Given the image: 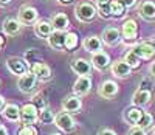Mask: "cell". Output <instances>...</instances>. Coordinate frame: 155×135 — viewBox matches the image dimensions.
Instances as JSON below:
<instances>
[{"instance_id": "cell-22", "label": "cell", "mask_w": 155, "mask_h": 135, "mask_svg": "<svg viewBox=\"0 0 155 135\" xmlns=\"http://www.w3.org/2000/svg\"><path fill=\"white\" fill-rule=\"evenodd\" d=\"M48 42L53 48H64V44H65V34H62V31H53L48 37Z\"/></svg>"}, {"instance_id": "cell-31", "label": "cell", "mask_w": 155, "mask_h": 135, "mask_svg": "<svg viewBox=\"0 0 155 135\" xmlns=\"http://www.w3.org/2000/svg\"><path fill=\"white\" fill-rule=\"evenodd\" d=\"M17 135H37V130H36V127H33V126H23V127L17 132Z\"/></svg>"}, {"instance_id": "cell-33", "label": "cell", "mask_w": 155, "mask_h": 135, "mask_svg": "<svg viewBox=\"0 0 155 135\" xmlns=\"http://www.w3.org/2000/svg\"><path fill=\"white\" fill-rule=\"evenodd\" d=\"M98 8H99V14L102 17H110V3L104 6H98Z\"/></svg>"}, {"instance_id": "cell-2", "label": "cell", "mask_w": 155, "mask_h": 135, "mask_svg": "<svg viewBox=\"0 0 155 135\" xmlns=\"http://www.w3.org/2000/svg\"><path fill=\"white\" fill-rule=\"evenodd\" d=\"M39 120V112H37V107L34 104H25L20 110V121L23 124H33Z\"/></svg>"}, {"instance_id": "cell-6", "label": "cell", "mask_w": 155, "mask_h": 135, "mask_svg": "<svg viewBox=\"0 0 155 135\" xmlns=\"http://www.w3.org/2000/svg\"><path fill=\"white\" fill-rule=\"evenodd\" d=\"M90 87H92V81H90L88 76H79L78 78V81L74 83L73 86V92L76 93V95H87V93L90 92Z\"/></svg>"}, {"instance_id": "cell-37", "label": "cell", "mask_w": 155, "mask_h": 135, "mask_svg": "<svg viewBox=\"0 0 155 135\" xmlns=\"http://www.w3.org/2000/svg\"><path fill=\"white\" fill-rule=\"evenodd\" d=\"M0 135H8L6 127H5V126H2V124H0Z\"/></svg>"}, {"instance_id": "cell-13", "label": "cell", "mask_w": 155, "mask_h": 135, "mask_svg": "<svg viewBox=\"0 0 155 135\" xmlns=\"http://www.w3.org/2000/svg\"><path fill=\"white\" fill-rule=\"evenodd\" d=\"M37 19V11L36 8H31V6H23L20 11H19V20L22 23H33L36 22Z\"/></svg>"}, {"instance_id": "cell-8", "label": "cell", "mask_w": 155, "mask_h": 135, "mask_svg": "<svg viewBox=\"0 0 155 135\" xmlns=\"http://www.w3.org/2000/svg\"><path fill=\"white\" fill-rule=\"evenodd\" d=\"M92 64H93L95 69L104 70V69H107L109 64H110V58H109L107 53L98 51V53H93V56H92Z\"/></svg>"}, {"instance_id": "cell-21", "label": "cell", "mask_w": 155, "mask_h": 135, "mask_svg": "<svg viewBox=\"0 0 155 135\" xmlns=\"http://www.w3.org/2000/svg\"><path fill=\"white\" fill-rule=\"evenodd\" d=\"M3 116L9 121H19L20 120V110L16 104H6L3 107Z\"/></svg>"}, {"instance_id": "cell-3", "label": "cell", "mask_w": 155, "mask_h": 135, "mask_svg": "<svg viewBox=\"0 0 155 135\" xmlns=\"http://www.w3.org/2000/svg\"><path fill=\"white\" fill-rule=\"evenodd\" d=\"M54 123H56V126L61 129V130H64V132H71L73 129H74V120H73V116L68 113V112H59L56 116H54Z\"/></svg>"}, {"instance_id": "cell-29", "label": "cell", "mask_w": 155, "mask_h": 135, "mask_svg": "<svg viewBox=\"0 0 155 135\" xmlns=\"http://www.w3.org/2000/svg\"><path fill=\"white\" fill-rule=\"evenodd\" d=\"M152 121H153L152 115L147 113V112H143V116H141V120L138 121L137 126H140L141 129H149V127L152 126Z\"/></svg>"}, {"instance_id": "cell-43", "label": "cell", "mask_w": 155, "mask_h": 135, "mask_svg": "<svg viewBox=\"0 0 155 135\" xmlns=\"http://www.w3.org/2000/svg\"><path fill=\"white\" fill-rule=\"evenodd\" d=\"M153 135H155V129H153Z\"/></svg>"}, {"instance_id": "cell-26", "label": "cell", "mask_w": 155, "mask_h": 135, "mask_svg": "<svg viewBox=\"0 0 155 135\" xmlns=\"http://www.w3.org/2000/svg\"><path fill=\"white\" fill-rule=\"evenodd\" d=\"M124 11H126V8L120 3V2H110V16H115V17H120V16H123L124 14Z\"/></svg>"}, {"instance_id": "cell-34", "label": "cell", "mask_w": 155, "mask_h": 135, "mask_svg": "<svg viewBox=\"0 0 155 135\" xmlns=\"http://www.w3.org/2000/svg\"><path fill=\"white\" fill-rule=\"evenodd\" d=\"M116 2H120L124 8H130V6H134L137 3V0H116Z\"/></svg>"}, {"instance_id": "cell-41", "label": "cell", "mask_w": 155, "mask_h": 135, "mask_svg": "<svg viewBox=\"0 0 155 135\" xmlns=\"http://www.w3.org/2000/svg\"><path fill=\"white\" fill-rule=\"evenodd\" d=\"M58 2H59V3H64V5H65V3H70L71 0H58Z\"/></svg>"}, {"instance_id": "cell-25", "label": "cell", "mask_w": 155, "mask_h": 135, "mask_svg": "<svg viewBox=\"0 0 155 135\" xmlns=\"http://www.w3.org/2000/svg\"><path fill=\"white\" fill-rule=\"evenodd\" d=\"M141 116H143V112H141L140 109H137V107H132V109H129L126 112V120L129 121L130 124H138V121L141 120Z\"/></svg>"}, {"instance_id": "cell-38", "label": "cell", "mask_w": 155, "mask_h": 135, "mask_svg": "<svg viewBox=\"0 0 155 135\" xmlns=\"http://www.w3.org/2000/svg\"><path fill=\"white\" fill-rule=\"evenodd\" d=\"M11 2V0H0V5H2V6H5V5H8Z\"/></svg>"}, {"instance_id": "cell-40", "label": "cell", "mask_w": 155, "mask_h": 135, "mask_svg": "<svg viewBox=\"0 0 155 135\" xmlns=\"http://www.w3.org/2000/svg\"><path fill=\"white\" fill-rule=\"evenodd\" d=\"M3 104H5V100H3V96H0V109L3 107Z\"/></svg>"}, {"instance_id": "cell-19", "label": "cell", "mask_w": 155, "mask_h": 135, "mask_svg": "<svg viewBox=\"0 0 155 135\" xmlns=\"http://www.w3.org/2000/svg\"><path fill=\"white\" fill-rule=\"evenodd\" d=\"M20 20H16V19H6L3 22V31L5 34L8 36H16L19 31H20Z\"/></svg>"}, {"instance_id": "cell-14", "label": "cell", "mask_w": 155, "mask_h": 135, "mask_svg": "<svg viewBox=\"0 0 155 135\" xmlns=\"http://www.w3.org/2000/svg\"><path fill=\"white\" fill-rule=\"evenodd\" d=\"M82 107V103L78 96H67L62 101V109L64 112H78Z\"/></svg>"}, {"instance_id": "cell-17", "label": "cell", "mask_w": 155, "mask_h": 135, "mask_svg": "<svg viewBox=\"0 0 155 135\" xmlns=\"http://www.w3.org/2000/svg\"><path fill=\"white\" fill-rule=\"evenodd\" d=\"M152 100V93H150V90H141V89H138L137 92H135V95H134V104L135 106H146V104H149V101Z\"/></svg>"}, {"instance_id": "cell-16", "label": "cell", "mask_w": 155, "mask_h": 135, "mask_svg": "<svg viewBox=\"0 0 155 135\" xmlns=\"http://www.w3.org/2000/svg\"><path fill=\"white\" fill-rule=\"evenodd\" d=\"M31 73H34L37 79H48L51 76L50 67L47 64H42V62H36L31 69Z\"/></svg>"}, {"instance_id": "cell-5", "label": "cell", "mask_w": 155, "mask_h": 135, "mask_svg": "<svg viewBox=\"0 0 155 135\" xmlns=\"http://www.w3.org/2000/svg\"><path fill=\"white\" fill-rule=\"evenodd\" d=\"M132 51L140 58V59H152L155 56V47L152 44H140L132 48Z\"/></svg>"}, {"instance_id": "cell-4", "label": "cell", "mask_w": 155, "mask_h": 135, "mask_svg": "<svg viewBox=\"0 0 155 135\" xmlns=\"http://www.w3.org/2000/svg\"><path fill=\"white\" fill-rule=\"evenodd\" d=\"M36 81H37L36 75L30 72V73H25V75H22V76L19 78L17 86H19V89H20L22 92L30 93V92H33L34 87H36Z\"/></svg>"}, {"instance_id": "cell-36", "label": "cell", "mask_w": 155, "mask_h": 135, "mask_svg": "<svg viewBox=\"0 0 155 135\" xmlns=\"http://www.w3.org/2000/svg\"><path fill=\"white\" fill-rule=\"evenodd\" d=\"M95 2L98 3V6H104V5H109L110 0H95Z\"/></svg>"}, {"instance_id": "cell-15", "label": "cell", "mask_w": 155, "mask_h": 135, "mask_svg": "<svg viewBox=\"0 0 155 135\" xmlns=\"http://www.w3.org/2000/svg\"><path fill=\"white\" fill-rule=\"evenodd\" d=\"M34 31L39 37H50V34L54 31V28H53V25H51V22L41 20L34 25Z\"/></svg>"}, {"instance_id": "cell-11", "label": "cell", "mask_w": 155, "mask_h": 135, "mask_svg": "<svg viewBox=\"0 0 155 135\" xmlns=\"http://www.w3.org/2000/svg\"><path fill=\"white\" fill-rule=\"evenodd\" d=\"M130 65H129L126 61H116L112 65V73L118 78H127L130 75Z\"/></svg>"}, {"instance_id": "cell-20", "label": "cell", "mask_w": 155, "mask_h": 135, "mask_svg": "<svg viewBox=\"0 0 155 135\" xmlns=\"http://www.w3.org/2000/svg\"><path fill=\"white\" fill-rule=\"evenodd\" d=\"M101 47H102V40L98 36H90L84 40V48L87 51L98 53V51H101Z\"/></svg>"}, {"instance_id": "cell-27", "label": "cell", "mask_w": 155, "mask_h": 135, "mask_svg": "<svg viewBox=\"0 0 155 135\" xmlns=\"http://www.w3.org/2000/svg\"><path fill=\"white\" fill-rule=\"evenodd\" d=\"M78 45V36L74 33H67L65 34V44H64V48L67 50H73Z\"/></svg>"}, {"instance_id": "cell-18", "label": "cell", "mask_w": 155, "mask_h": 135, "mask_svg": "<svg viewBox=\"0 0 155 135\" xmlns=\"http://www.w3.org/2000/svg\"><path fill=\"white\" fill-rule=\"evenodd\" d=\"M51 25H53V28L56 31H64L70 25V22H68V17L65 14L59 12V14H54L53 16V19H51Z\"/></svg>"}, {"instance_id": "cell-24", "label": "cell", "mask_w": 155, "mask_h": 135, "mask_svg": "<svg viewBox=\"0 0 155 135\" xmlns=\"http://www.w3.org/2000/svg\"><path fill=\"white\" fill-rule=\"evenodd\" d=\"M123 36L127 40H132L137 37V22L135 20H127L123 25Z\"/></svg>"}, {"instance_id": "cell-32", "label": "cell", "mask_w": 155, "mask_h": 135, "mask_svg": "<svg viewBox=\"0 0 155 135\" xmlns=\"http://www.w3.org/2000/svg\"><path fill=\"white\" fill-rule=\"evenodd\" d=\"M127 135H146L144 129H141L140 126H132L130 129H129Z\"/></svg>"}, {"instance_id": "cell-1", "label": "cell", "mask_w": 155, "mask_h": 135, "mask_svg": "<svg viewBox=\"0 0 155 135\" xmlns=\"http://www.w3.org/2000/svg\"><path fill=\"white\" fill-rule=\"evenodd\" d=\"M74 12H76V17L81 22H90L96 16V8L90 3H79L76 6Z\"/></svg>"}, {"instance_id": "cell-12", "label": "cell", "mask_w": 155, "mask_h": 135, "mask_svg": "<svg viewBox=\"0 0 155 135\" xmlns=\"http://www.w3.org/2000/svg\"><path fill=\"white\" fill-rule=\"evenodd\" d=\"M71 69L79 76H87L90 75V70H92V64L85 59H74L71 64Z\"/></svg>"}, {"instance_id": "cell-10", "label": "cell", "mask_w": 155, "mask_h": 135, "mask_svg": "<svg viewBox=\"0 0 155 135\" xmlns=\"http://www.w3.org/2000/svg\"><path fill=\"white\" fill-rule=\"evenodd\" d=\"M120 39H121V33L116 28H113V26L106 28L102 31V40H104V44H107V45H116L120 42Z\"/></svg>"}, {"instance_id": "cell-35", "label": "cell", "mask_w": 155, "mask_h": 135, "mask_svg": "<svg viewBox=\"0 0 155 135\" xmlns=\"http://www.w3.org/2000/svg\"><path fill=\"white\" fill-rule=\"evenodd\" d=\"M98 135H116V133H115V130H112V129H101V130L98 132Z\"/></svg>"}, {"instance_id": "cell-7", "label": "cell", "mask_w": 155, "mask_h": 135, "mask_svg": "<svg viewBox=\"0 0 155 135\" xmlns=\"http://www.w3.org/2000/svg\"><path fill=\"white\" fill-rule=\"evenodd\" d=\"M6 65H8V69L11 73H14V75H25L27 73V64H25L23 59H19V58H11L6 61Z\"/></svg>"}, {"instance_id": "cell-23", "label": "cell", "mask_w": 155, "mask_h": 135, "mask_svg": "<svg viewBox=\"0 0 155 135\" xmlns=\"http://www.w3.org/2000/svg\"><path fill=\"white\" fill-rule=\"evenodd\" d=\"M140 16L143 19H155V3L143 2L140 6Z\"/></svg>"}, {"instance_id": "cell-9", "label": "cell", "mask_w": 155, "mask_h": 135, "mask_svg": "<svg viewBox=\"0 0 155 135\" xmlns=\"http://www.w3.org/2000/svg\"><path fill=\"white\" fill-rule=\"evenodd\" d=\"M118 93V84L113 81H104L99 87V95L102 98H113Z\"/></svg>"}, {"instance_id": "cell-30", "label": "cell", "mask_w": 155, "mask_h": 135, "mask_svg": "<svg viewBox=\"0 0 155 135\" xmlns=\"http://www.w3.org/2000/svg\"><path fill=\"white\" fill-rule=\"evenodd\" d=\"M39 120H41L44 124H47V123L54 121V115H53V112H51L50 109H44V110L39 112Z\"/></svg>"}, {"instance_id": "cell-28", "label": "cell", "mask_w": 155, "mask_h": 135, "mask_svg": "<svg viewBox=\"0 0 155 135\" xmlns=\"http://www.w3.org/2000/svg\"><path fill=\"white\" fill-rule=\"evenodd\" d=\"M124 61H126L129 65H130V69H137V67H140V58L135 55V53H134L132 50H130V51H129L127 55H126Z\"/></svg>"}, {"instance_id": "cell-39", "label": "cell", "mask_w": 155, "mask_h": 135, "mask_svg": "<svg viewBox=\"0 0 155 135\" xmlns=\"http://www.w3.org/2000/svg\"><path fill=\"white\" fill-rule=\"evenodd\" d=\"M150 73L155 76V62H153V64H152V67H150Z\"/></svg>"}, {"instance_id": "cell-42", "label": "cell", "mask_w": 155, "mask_h": 135, "mask_svg": "<svg viewBox=\"0 0 155 135\" xmlns=\"http://www.w3.org/2000/svg\"><path fill=\"white\" fill-rule=\"evenodd\" d=\"M3 44H5V39H3L2 36H0V48H2V47H3Z\"/></svg>"}]
</instances>
